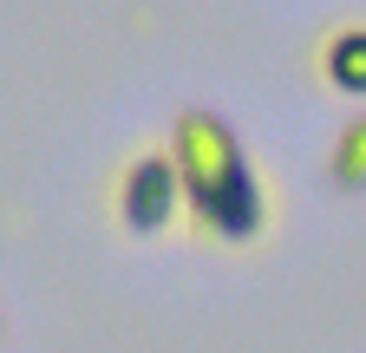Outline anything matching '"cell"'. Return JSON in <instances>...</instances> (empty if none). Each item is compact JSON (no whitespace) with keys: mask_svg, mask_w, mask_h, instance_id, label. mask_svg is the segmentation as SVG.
Listing matches in <instances>:
<instances>
[{"mask_svg":"<svg viewBox=\"0 0 366 353\" xmlns=\"http://www.w3.org/2000/svg\"><path fill=\"white\" fill-rule=\"evenodd\" d=\"M170 157L183 176L190 223L209 242H255L268 229V190L236 138V124L209 105H183L170 124Z\"/></svg>","mask_w":366,"mask_h":353,"instance_id":"6da1fadb","label":"cell"},{"mask_svg":"<svg viewBox=\"0 0 366 353\" xmlns=\"http://www.w3.org/2000/svg\"><path fill=\"white\" fill-rule=\"evenodd\" d=\"M183 209H190V203H183V176H177L170 144L137 151V157L118 170V223H124L131 236H164Z\"/></svg>","mask_w":366,"mask_h":353,"instance_id":"7a4b0ae2","label":"cell"},{"mask_svg":"<svg viewBox=\"0 0 366 353\" xmlns=\"http://www.w3.org/2000/svg\"><path fill=\"white\" fill-rule=\"evenodd\" d=\"M320 72H327L334 92L366 99V26H340L327 46H320Z\"/></svg>","mask_w":366,"mask_h":353,"instance_id":"3957f363","label":"cell"},{"mask_svg":"<svg viewBox=\"0 0 366 353\" xmlns=\"http://www.w3.org/2000/svg\"><path fill=\"white\" fill-rule=\"evenodd\" d=\"M334 184L340 190H366V111L340 124V138H334Z\"/></svg>","mask_w":366,"mask_h":353,"instance_id":"277c9868","label":"cell"}]
</instances>
